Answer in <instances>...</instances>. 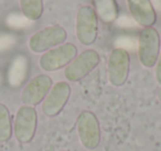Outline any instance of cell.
<instances>
[{
    "instance_id": "5",
    "label": "cell",
    "mask_w": 161,
    "mask_h": 151,
    "mask_svg": "<svg viewBox=\"0 0 161 151\" xmlns=\"http://www.w3.org/2000/svg\"><path fill=\"white\" fill-rule=\"evenodd\" d=\"M77 55V49L72 43H63L49 50L40 58L39 64L43 71L52 72L69 65Z\"/></svg>"
},
{
    "instance_id": "17",
    "label": "cell",
    "mask_w": 161,
    "mask_h": 151,
    "mask_svg": "<svg viewBox=\"0 0 161 151\" xmlns=\"http://www.w3.org/2000/svg\"><path fill=\"white\" fill-rule=\"evenodd\" d=\"M16 43L17 39L14 36L9 33H0V52L11 49Z\"/></svg>"
},
{
    "instance_id": "12",
    "label": "cell",
    "mask_w": 161,
    "mask_h": 151,
    "mask_svg": "<svg viewBox=\"0 0 161 151\" xmlns=\"http://www.w3.org/2000/svg\"><path fill=\"white\" fill-rule=\"evenodd\" d=\"M29 72V60L25 55H18L10 63L7 72L8 84L14 88H18L27 80Z\"/></svg>"
},
{
    "instance_id": "6",
    "label": "cell",
    "mask_w": 161,
    "mask_h": 151,
    "mask_svg": "<svg viewBox=\"0 0 161 151\" xmlns=\"http://www.w3.org/2000/svg\"><path fill=\"white\" fill-rule=\"evenodd\" d=\"M76 38L83 45H90L95 42L97 36V16L91 6L80 8L76 16Z\"/></svg>"
},
{
    "instance_id": "16",
    "label": "cell",
    "mask_w": 161,
    "mask_h": 151,
    "mask_svg": "<svg viewBox=\"0 0 161 151\" xmlns=\"http://www.w3.org/2000/svg\"><path fill=\"white\" fill-rule=\"evenodd\" d=\"M6 21H7V25L14 29H23L29 27L32 22L21 14H10Z\"/></svg>"
},
{
    "instance_id": "1",
    "label": "cell",
    "mask_w": 161,
    "mask_h": 151,
    "mask_svg": "<svg viewBox=\"0 0 161 151\" xmlns=\"http://www.w3.org/2000/svg\"><path fill=\"white\" fill-rule=\"evenodd\" d=\"M138 58L141 65L152 67L160 54V36L154 28H145L140 32L137 42Z\"/></svg>"
},
{
    "instance_id": "19",
    "label": "cell",
    "mask_w": 161,
    "mask_h": 151,
    "mask_svg": "<svg viewBox=\"0 0 161 151\" xmlns=\"http://www.w3.org/2000/svg\"><path fill=\"white\" fill-rule=\"evenodd\" d=\"M116 21H117V25H120V27H124V28L132 27V25H134V23H136L134 21V19L128 18L127 16H121L120 18H117Z\"/></svg>"
},
{
    "instance_id": "11",
    "label": "cell",
    "mask_w": 161,
    "mask_h": 151,
    "mask_svg": "<svg viewBox=\"0 0 161 151\" xmlns=\"http://www.w3.org/2000/svg\"><path fill=\"white\" fill-rule=\"evenodd\" d=\"M127 5L131 18L139 25L149 28L156 22V11L150 0H127Z\"/></svg>"
},
{
    "instance_id": "23",
    "label": "cell",
    "mask_w": 161,
    "mask_h": 151,
    "mask_svg": "<svg viewBox=\"0 0 161 151\" xmlns=\"http://www.w3.org/2000/svg\"><path fill=\"white\" fill-rule=\"evenodd\" d=\"M62 151H66V150H62Z\"/></svg>"
},
{
    "instance_id": "20",
    "label": "cell",
    "mask_w": 161,
    "mask_h": 151,
    "mask_svg": "<svg viewBox=\"0 0 161 151\" xmlns=\"http://www.w3.org/2000/svg\"><path fill=\"white\" fill-rule=\"evenodd\" d=\"M156 80L159 85H161V53L156 62Z\"/></svg>"
},
{
    "instance_id": "15",
    "label": "cell",
    "mask_w": 161,
    "mask_h": 151,
    "mask_svg": "<svg viewBox=\"0 0 161 151\" xmlns=\"http://www.w3.org/2000/svg\"><path fill=\"white\" fill-rule=\"evenodd\" d=\"M12 135V122L9 109L0 104V141H7Z\"/></svg>"
},
{
    "instance_id": "13",
    "label": "cell",
    "mask_w": 161,
    "mask_h": 151,
    "mask_svg": "<svg viewBox=\"0 0 161 151\" xmlns=\"http://www.w3.org/2000/svg\"><path fill=\"white\" fill-rule=\"evenodd\" d=\"M96 16L105 23H112L116 21L118 17L116 0H94Z\"/></svg>"
},
{
    "instance_id": "21",
    "label": "cell",
    "mask_w": 161,
    "mask_h": 151,
    "mask_svg": "<svg viewBox=\"0 0 161 151\" xmlns=\"http://www.w3.org/2000/svg\"><path fill=\"white\" fill-rule=\"evenodd\" d=\"M157 95H158V98H159V100H160V103H161V87L159 88L158 94H157Z\"/></svg>"
},
{
    "instance_id": "22",
    "label": "cell",
    "mask_w": 161,
    "mask_h": 151,
    "mask_svg": "<svg viewBox=\"0 0 161 151\" xmlns=\"http://www.w3.org/2000/svg\"><path fill=\"white\" fill-rule=\"evenodd\" d=\"M0 83H1V75H0Z\"/></svg>"
},
{
    "instance_id": "10",
    "label": "cell",
    "mask_w": 161,
    "mask_h": 151,
    "mask_svg": "<svg viewBox=\"0 0 161 151\" xmlns=\"http://www.w3.org/2000/svg\"><path fill=\"white\" fill-rule=\"evenodd\" d=\"M52 87V80L45 74H40L32 78L21 93V100L27 106L34 107L43 102Z\"/></svg>"
},
{
    "instance_id": "2",
    "label": "cell",
    "mask_w": 161,
    "mask_h": 151,
    "mask_svg": "<svg viewBox=\"0 0 161 151\" xmlns=\"http://www.w3.org/2000/svg\"><path fill=\"white\" fill-rule=\"evenodd\" d=\"M78 138L84 148L94 150L101 142V127L97 117L90 110H84L78 115L76 121Z\"/></svg>"
},
{
    "instance_id": "14",
    "label": "cell",
    "mask_w": 161,
    "mask_h": 151,
    "mask_svg": "<svg viewBox=\"0 0 161 151\" xmlns=\"http://www.w3.org/2000/svg\"><path fill=\"white\" fill-rule=\"evenodd\" d=\"M22 14L30 21H36L42 16V0H19Z\"/></svg>"
},
{
    "instance_id": "7",
    "label": "cell",
    "mask_w": 161,
    "mask_h": 151,
    "mask_svg": "<svg viewBox=\"0 0 161 151\" xmlns=\"http://www.w3.org/2000/svg\"><path fill=\"white\" fill-rule=\"evenodd\" d=\"M99 63V55L95 50H85L75 56L73 61L66 65L64 75L69 82H76L85 77Z\"/></svg>"
},
{
    "instance_id": "8",
    "label": "cell",
    "mask_w": 161,
    "mask_h": 151,
    "mask_svg": "<svg viewBox=\"0 0 161 151\" xmlns=\"http://www.w3.org/2000/svg\"><path fill=\"white\" fill-rule=\"evenodd\" d=\"M129 54L121 49H114L107 62L108 80L114 86H121L127 81L129 73Z\"/></svg>"
},
{
    "instance_id": "4",
    "label": "cell",
    "mask_w": 161,
    "mask_h": 151,
    "mask_svg": "<svg viewBox=\"0 0 161 151\" xmlns=\"http://www.w3.org/2000/svg\"><path fill=\"white\" fill-rule=\"evenodd\" d=\"M66 38L67 33L65 29L60 25H51L32 34L28 44L32 52L42 53L60 44H63Z\"/></svg>"
},
{
    "instance_id": "3",
    "label": "cell",
    "mask_w": 161,
    "mask_h": 151,
    "mask_svg": "<svg viewBox=\"0 0 161 151\" xmlns=\"http://www.w3.org/2000/svg\"><path fill=\"white\" fill-rule=\"evenodd\" d=\"M38 115L34 107L23 105L18 109L12 125L14 137L21 143L31 141L36 135Z\"/></svg>"
},
{
    "instance_id": "9",
    "label": "cell",
    "mask_w": 161,
    "mask_h": 151,
    "mask_svg": "<svg viewBox=\"0 0 161 151\" xmlns=\"http://www.w3.org/2000/svg\"><path fill=\"white\" fill-rule=\"evenodd\" d=\"M71 95V87L66 82H58L52 85L51 89L42 103V113L47 117L58 115Z\"/></svg>"
},
{
    "instance_id": "18",
    "label": "cell",
    "mask_w": 161,
    "mask_h": 151,
    "mask_svg": "<svg viewBox=\"0 0 161 151\" xmlns=\"http://www.w3.org/2000/svg\"><path fill=\"white\" fill-rule=\"evenodd\" d=\"M116 47L117 49L125 50L128 52V50H134L136 48V41L130 36H120L119 39H117Z\"/></svg>"
}]
</instances>
